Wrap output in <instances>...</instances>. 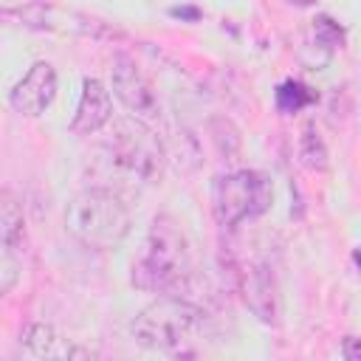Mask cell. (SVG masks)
I'll use <instances>...</instances> for the list:
<instances>
[{
    "label": "cell",
    "instance_id": "cell-3",
    "mask_svg": "<svg viewBox=\"0 0 361 361\" xmlns=\"http://www.w3.org/2000/svg\"><path fill=\"white\" fill-rule=\"evenodd\" d=\"M65 228L85 248L110 251L127 240L133 228V217L127 203L116 192L90 186L71 197L65 209Z\"/></svg>",
    "mask_w": 361,
    "mask_h": 361
},
{
    "label": "cell",
    "instance_id": "cell-16",
    "mask_svg": "<svg viewBox=\"0 0 361 361\" xmlns=\"http://www.w3.org/2000/svg\"><path fill=\"white\" fill-rule=\"evenodd\" d=\"M341 355L347 361H361V338L358 336H347L341 341Z\"/></svg>",
    "mask_w": 361,
    "mask_h": 361
},
{
    "label": "cell",
    "instance_id": "cell-12",
    "mask_svg": "<svg viewBox=\"0 0 361 361\" xmlns=\"http://www.w3.org/2000/svg\"><path fill=\"white\" fill-rule=\"evenodd\" d=\"M299 164L310 172H324L327 169V147L322 141V135L316 133L313 124H307L302 130V138H299Z\"/></svg>",
    "mask_w": 361,
    "mask_h": 361
},
{
    "label": "cell",
    "instance_id": "cell-2",
    "mask_svg": "<svg viewBox=\"0 0 361 361\" xmlns=\"http://www.w3.org/2000/svg\"><path fill=\"white\" fill-rule=\"evenodd\" d=\"M206 333V313L186 296L161 293L133 322V336L141 347L164 355H195Z\"/></svg>",
    "mask_w": 361,
    "mask_h": 361
},
{
    "label": "cell",
    "instance_id": "cell-7",
    "mask_svg": "<svg viewBox=\"0 0 361 361\" xmlns=\"http://www.w3.org/2000/svg\"><path fill=\"white\" fill-rule=\"evenodd\" d=\"M56 96V71L51 62H34L25 76L11 87L8 104L20 116H42Z\"/></svg>",
    "mask_w": 361,
    "mask_h": 361
},
{
    "label": "cell",
    "instance_id": "cell-10",
    "mask_svg": "<svg viewBox=\"0 0 361 361\" xmlns=\"http://www.w3.org/2000/svg\"><path fill=\"white\" fill-rule=\"evenodd\" d=\"M20 347L31 358H56V361H65V358H90L93 355L87 347L73 344L71 338H65L56 327H51L45 322L28 324L23 330V336H20Z\"/></svg>",
    "mask_w": 361,
    "mask_h": 361
},
{
    "label": "cell",
    "instance_id": "cell-8",
    "mask_svg": "<svg viewBox=\"0 0 361 361\" xmlns=\"http://www.w3.org/2000/svg\"><path fill=\"white\" fill-rule=\"evenodd\" d=\"M113 118V96L99 79H85L82 82V96L76 104V113L71 118V133L73 135H93Z\"/></svg>",
    "mask_w": 361,
    "mask_h": 361
},
{
    "label": "cell",
    "instance_id": "cell-4",
    "mask_svg": "<svg viewBox=\"0 0 361 361\" xmlns=\"http://www.w3.org/2000/svg\"><path fill=\"white\" fill-rule=\"evenodd\" d=\"M104 152L113 161V166L127 172L133 180H138V183L161 180V172L166 164V149H164L161 138L155 135L152 124H147L135 116L116 118L110 138L104 144Z\"/></svg>",
    "mask_w": 361,
    "mask_h": 361
},
{
    "label": "cell",
    "instance_id": "cell-17",
    "mask_svg": "<svg viewBox=\"0 0 361 361\" xmlns=\"http://www.w3.org/2000/svg\"><path fill=\"white\" fill-rule=\"evenodd\" d=\"M172 14L175 17H192V20H197V11L195 8H172Z\"/></svg>",
    "mask_w": 361,
    "mask_h": 361
},
{
    "label": "cell",
    "instance_id": "cell-13",
    "mask_svg": "<svg viewBox=\"0 0 361 361\" xmlns=\"http://www.w3.org/2000/svg\"><path fill=\"white\" fill-rule=\"evenodd\" d=\"M209 133H212V141H214V147L226 155V158H231V155H237L240 152V144H243V138H240V130L226 118V116H217V118H212L209 121Z\"/></svg>",
    "mask_w": 361,
    "mask_h": 361
},
{
    "label": "cell",
    "instance_id": "cell-15",
    "mask_svg": "<svg viewBox=\"0 0 361 361\" xmlns=\"http://www.w3.org/2000/svg\"><path fill=\"white\" fill-rule=\"evenodd\" d=\"M20 279V259L11 245L0 243V296L8 293Z\"/></svg>",
    "mask_w": 361,
    "mask_h": 361
},
{
    "label": "cell",
    "instance_id": "cell-6",
    "mask_svg": "<svg viewBox=\"0 0 361 361\" xmlns=\"http://www.w3.org/2000/svg\"><path fill=\"white\" fill-rule=\"evenodd\" d=\"M110 85H113L116 99L127 107L130 116H135L147 124H155L161 118V99L135 59L118 54L110 68Z\"/></svg>",
    "mask_w": 361,
    "mask_h": 361
},
{
    "label": "cell",
    "instance_id": "cell-5",
    "mask_svg": "<svg viewBox=\"0 0 361 361\" xmlns=\"http://www.w3.org/2000/svg\"><path fill=\"white\" fill-rule=\"evenodd\" d=\"M271 203H274V186L257 169L226 172L217 175L212 183V212L214 220L226 228L262 217L271 209Z\"/></svg>",
    "mask_w": 361,
    "mask_h": 361
},
{
    "label": "cell",
    "instance_id": "cell-14",
    "mask_svg": "<svg viewBox=\"0 0 361 361\" xmlns=\"http://www.w3.org/2000/svg\"><path fill=\"white\" fill-rule=\"evenodd\" d=\"M313 99H316V96H313L305 85H299V82H293V79L282 82L279 90H276V104H279L282 113H296V110H302L305 104H310Z\"/></svg>",
    "mask_w": 361,
    "mask_h": 361
},
{
    "label": "cell",
    "instance_id": "cell-18",
    "mask_svg": "<svg viewBox=\"0 0 361 361\" xmlns=\"http://www.w3.org/2000/svg\"><path fill=\"white\" fill-rule=\"evenodd\" d=\"M310 3H313V0H302V6H310Z\"/></svg>",
    "mask_w": 361,
    "mask_h": 361
},
{
    "label": "cell",
    "instance_id": "cell-9",
    "mask_svg": "<svg viewBox=\"0 0 361 361\" xmlns=\"http://www.w3.org/2000/svg\"><path fill=\"white\" fill-rule=\"evenodd\" d=\"M240 293L245 307L265 324H276L279 302H276V285L265 265H245L240 271Z\"/></svg>",
    "mask_w": 361,
    "mask_h": 361
},
{
    "label": "cell",
    "instance_id": "cell-1",
    "mask_svg": "<svg viewBox=\"0 0 361 361\" xmlns=\"http://www.w3.org/2000/svg\"><path fill=\"white\" fill-rule=\"evenodd\" d=\"M192 274V245L183 226L169 214L152 217L141 251L133 259V285L147 293L183 296Z\"/></svg>",
    "mask_w": 361,
    "mask_h": 361
},
{
    "label": "cell",
    "instance_id": "cell-11",
    "mask_svg": "<svg viewBox=\"0 0 361 361\" xmlns=\"http://www.w3.org/2000/svg\"><path fill=\"white\" fill-rule=\"evenodd\" d=\"M25 240V209L11 189H0V243L17 248Z\"/></svg>",
    "mask_w": 361,
    "mask_h": 361
}]
</instances>
